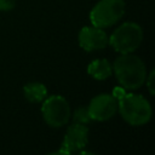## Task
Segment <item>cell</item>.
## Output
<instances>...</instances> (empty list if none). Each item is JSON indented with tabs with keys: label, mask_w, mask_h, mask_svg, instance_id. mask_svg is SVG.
<instances>
[{
	"label": "cell",
	"mask_w": 155,
	"mask_h": 155,
	"mask_svg": "<svg viewBox=\"0 0 155 155\" xmlns=\"http://www.w3.org/2000/svg\"><path fill=\"white\" fill-rule=\"evenodd\" d=\"M88 143V128L86 125L74 122L70 125L63 138L58 154H71L82 150Z\"/></svg>",
	"instance_id": "8992f818"
},
{
	"label": "cell",
	"mask_w": 155,
	"mask_h": 155,
	"mask_svg": "<svg viewBox=\"0 0 155 155\" xmlns=\"http://www.w3.org/2000/svg\"><path fill=\"white\" fill-rule=\"evenodd\" d=\"M73 121L76 122V124H82V125H87L88 122L92 121L90 114H88V110H87V107H80L78 108L74 114H73Z\"/></svg>",
	"instance_id": "8fae6325"
},
{
	"label": "cell",
	"mask_w": 155,
	"mask_h": 155,
	"mask_svg": "<svg viewBox=\"0 0 155 155\" xmlns=\"http://www.w3.org/2000/svg\"><path fill=\"white\" fill-rule=\"evenodd\" d=\"M113 73L115 74L120 86L125 90L139 88L147 78V68L144 62L133 52L121 53L114 64Z\"/></svg>",
	"instance_id": "7a4b0ae2"
},
{
	"label": "cell",
	"mask_w": 155,
	"mask_h": 155,
	"mask_svg": "<svg viewBox=\"0 0 155 155\" xmlns=\"http://www.w3.org/2000/svg\"><path fill=\"white\" fill-rule=\"evenodd\" d=\"M154 79H155V73H154V70H150V73H149V75H147V78H145V84H147V87H148V90H149V93L153 96L154 94Z\"/></svg>",
	"instance_id": "7c38bea8"
},
{
	"label": "cell",
	"mask_w": 155,
	"mask_h": 155,
	"mask_svg": "<svg viewBox=\"0 0 155 155\" xmlns=\"http://www.w3.org/2000/svg\"><path fill=\"white\" fill-rule=\"evenodd\" d=\"M23 93L27 101L31 103H39V102H42L47 97V88L44 84L34 81V82H29L24 85Z\"/></svg>",
	"instance_id": "30bf717a"
},
{
	"label": "cell",
	"mask_w": 155,
	"mask_h": 155,
	"mask_svg": "<svg viewBox=\"0 0 155 155\" xmlns=\"http://www.w3.org/2000/svg\"><path fill=\"white\" fill-rule=\"evenodd\" d=\"M87 110L92 121H105L117 111V101L113 94L101 93L91 99Z\"/></svg>",
	"instance_id": "52a82bcc"
},
{
	"label": "cell",
	"mask_w": 155,
	"mask_h": 155,
	"mask_svg": "<svg viewBox=\"0 0 155 155\" xmlns=\"http://www.w3.org/2000/svg\"><path fill=\"white\" fill-rule=\"evenodd\" d=\"M79 45L82 50L90 52L96 50H102L109 45V36L108 34L98 27H84L79 31Z\"/></svg>",
	"instance_id": "ba28073f"
},
{
	"label": "cell",
	"mask_w": 155,
	"mask_h": 155,
	"mask_svg": "<svg viewBox=\"0 0 155 155\" xmlns=\"http://www.w3.org/2000/svg\"><path fill=\"white\" fill-rule=\"evenodd\" d=\"M41 113L45 122L51 127H62L70 119V105L68 101L59 96L52 94L44 99Z\"/></svg>",
	"instance_id": "5b68a950"
},
{
	"label": "cell",
	"mask_w": 155,
	"mask_h": 155,
	"mask_svg": "<svg viewBox=\"0 0 155 155\" xmlns=\"http://www.w3.org/2000/svg\"><path fill=\"white\" fill-rule=\"evenodd\" d=\"M16 6V0H0V11H11Z\"/></svg>",
	"instance_id": "4fadbf2b"
},
{
	"label": "cell",
	"mask_w": 155,
	"mask_h": 155,
	"mask_svg": "<svg viewBox=\"0 0 155 155\" xmlns=\"http://www.w3.org/2000/svg\"><path fill=\"white\" fill-rule=\"evenodd\" d=\"M113 96L117 101V110L122 119L132 126H142L151 119L150 103L140 94L127 93L125 88L115 87Z\"/></svg>",
	"instance_id": "6da1fadb"
},
{
	"label": "cell",
	"mask_w": 155,
	"mask_h": 155,
	"mask_svg": "<svg viewBox=\"0 0 155 155\" xmlns=\"http://www.w3.org/2000/svg\"><path fill=\"white\" fill-rule=\"evenodd\" d=\"M87 73L96 80H105L113 74V65L107 59H94L87 65Z\"/></svg>",
	"instance_id": "9c48e42d"
},
{
	"label": "cell",
	"mask_w": 155,
	"mask_h": 155,
	"mask_svg": "<svg viewBox=\"0 0 155 155\" xmlns=\"http://www.w3.org/2000/svg\"><path fill=\"white\" fill-rule=\"evenodd\" d=\"M143 40V29L134 22H126L117 27L109 36V45L119 53L136 51Z\"/></svg>",
	"instance_id": "3957f363"
},
{
	"label": "cell",
	"mask_w": 155,
	"mask_h": 155,
	"mask_svg": "<svg viewBox=\"0 0 155 155\" xmlns=\"http://www.w3.org/2000/svg\"><path fill=\"white\" fill-rule=\"evenodd\" d=\"M125 11L124 0H99L90 12V21L92 25L104 29L121 19Z\"/></svg>",
	"instance_id": "277c9868"
}]
</instances>
